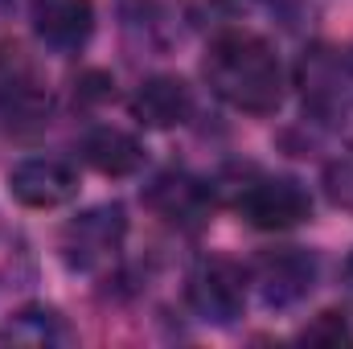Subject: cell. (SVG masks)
<instances>
[{
	"mask_svg": "<svg viewBox=\"0 0 353 349\" xmlns=\"http://www.w3.org/2000/svg\"><path fill=\"white\" fill-rule=\"evenodd\" d=\"M251 275L234 259H201L189 275V308L210 325H234L247 308Z\"/></svg>",
	"mask_w": 353,
	"mask_h": 349,
	"instance_id": "277c9868",
	"label": "cell"
},
{
	"mask_svg": "<svg viewBox=\"0 0 353 349\" xmlns=\"http://www.w3.org/2000/svg\"><path fill=\"white\" fill-rule=\"evenodd\" d=\"M345 279H350V292H353V255H350V263H345Z\"/></svg>",
	"mask_w": 353,
	"mask_h": 349,
	"instance_id": "2e32d148",
	"label": "cell"
},
{
	"mask_svg": "<svg viewBox=\"0 0 353 349\" xmlns=\"http://www.w3.org/2000/svg\"><path fill=\"white\" fill-rule=\"evenodd\" d=\"M345 132H350V140H353V107L345 111Z\"/></svg>",
	"mask_w": 353,
	"mask_h": 349,
	"instance_id": "9a60e30c",
	"label": "cell"
},
{
	"mask_svg": "<svg viewBox=\"0 0 353 349\" xmlns=\"http://www.w3.org/2000/svg\"><path fill=\"white\" fill-rule=\"evenodd\" d=\"M329 193H333V201L353 206V161L337 165V169H329Z\"/></svg>",
	"mask_w": 353,
	"mask_h": 349,
	"instance_id": "5bb4252c",
	"label": "cell"
},
{
	"mask_svg": "<svg viewBox=\"0 0 353 349\" xmlns=\"http://www.w3.org/2000/svg\"><path fill=\"white\" fill-rule=\"evenodd\" d=\"M239 214L255 230H292L312 214V197L292 177H255L239 189Z\"/></svg>",
	"mask_w": 353,
	"mask_h": 349,
	"instance_id": "5b68a950",
	"label": "cell"
},
{
	"mask_svg": "<svg viewBox=\"0 0 353 349\" xmlns=\"http://www.w3.org/2000/svg\"><path fill=\"white\" fill-rule=\"evenodd\" d=\"M193 111V90L185 87L173 74H157L148 83H140V90L132 94V115L144 123V128H181Z\"/></svg>",
	"mask_w": 353,
	"mask_h": 349,
	"instance_id": "9c48e42d",
	"label": "cell"
},
{
	"mask_svg": "<svg viewBox=\"0 0 353 349\" xmlns=\"http://www.w3.org/2000/svg\"><path fill=\"white\" fill-rule=\"evenodd\" d=\"M29 21L41 46L58 54H74L94 33V4L90 0H33Z\"/></svg>",
	"mask_w": 353,
	"mask_h": 349,
	"instance_id": "ba28073f",
	"label": "cell"
},
{
	"mask_svg": "<svg viewBox=\"0 0 353 349\" xmlns=\"http://www.w3.org/2000/svg\"><path fill=\"white\" fill-rule=\"evenodd\" d=\"M148 206H152L165 222L193 230V226H201L205 214H210V189H205L201 181L185 177V173H165V177L152 181Z\"/></svg>",
	"mask_w": 353,
	"mask_h": 349,
	"instance_id": "30bf717a",
	"label": "cell"
},
{
	"mask_svg": "<svg viewBox=\"0 0 353 349\" xmlns=\"http://www.w3.org/2000/svg\"><path fill=\"white\" fill-rule=\"evenodd\" d=\"M247 275L259 288L267 308H292L312 292L316 259L308 251H300V247H279V251H263Z\"/></svg>",
	"mask_w": 353,
	"mask_h": 349,
	"instance_id": "8992f818",
	"label": "cell"
},
{
	"mask_svg": "<svg viewBox=\"0 0 353 349\" xmlns=\"http://www.w3.org/2000/svg\"><path fill=\"white\" fill-rule=\"evenodd\" d=\"M83 161L103 177H132L144 165V148L123 128H90L83 136Z\"/></svg>",
	"mask_w": 353,
	"mask_h": 349,
	"instance_id": "8fae6325",
	"label": "cell"
},
{
	"mask_svg": "<svg viewBox=\"0 0 353 349\" xmlns=\"http://www.w3.org/2000/svg\"><path fill=\"white\" fill-rule=\"evenodd\" d=\"M345 70L353 74V46H350V54H345Z\"/></svg>",
	"mask_w": 353,
	"mask_h": 349,
	"instance_id": "e0dca14e",
	"label": "cell"
},
{
	"mask_svg": "<svg viewBox=\"0 0 353 349\" xmlns=\"http://www.w3.org/2000/svg\"><path fill=\"white\" fill-rule=\"evenodd\" d=\"M123 235H128L123 206L111 201V206L83 210L62 230V259L74 271H103L107 263H115L119 247H123Z\"/></svg>",
	"mask_w": 353,
	"mask_h": 349,
	"instance_id": "3957f363",
	"label": "cell"
},
{
	"mask_svg": "<svg viewBox=\"0 0 353 349\" xmlns=\"http://www.w3.org/2000/svg\"><path fill=\"white\" fill-rule=\"evenodd\" d=\"M54 94L41 66L21 46H0V119L8 128H41L50 123Z\"/></svg>",
	"mask_w": 353,
	"mask_h": 349,
	"instance_id": "7a4b0ae2",
	"label": "cell"
},
{
	"mask_svg": "<svg viewBox=\"0 0 353 349\" xmlns=\"http://www.w3.org/2000/svg\"><path fill=\"white\" fill-rule=\"evenodd\" d=\"M4 346H29V349H46V346H66L70 341V329L62 321L58 308H46V304H25L21 312L8 317L4 333H0Z\"/></svg>",
	"mask_w": 353,
	"mask_h": 349,
	"instance_id": "7c38bea8",
	"label": "cell"
},
{
	"mask_svg": "<svg viewBox=\"0 0 353 349\" xmlns=\"http://www.w3.org/2000/svg\"><path fill=\"white\" fill-rule=\"evenodd\" d=\"M205 83L218 99L247 115H271L283 103V62L251 29H226L205 50Z\"/></svg>",
	"mask_w": 353,
	"mask_h": 349,
	"instance_id": "6da1fadb",
	"label": "cell"
},
{
	"mask_svg": "<svg viewBox=\"0 0 353 349\" xmlns=\"http://www.w3.org/2000/svg\"><path fill=\"white\" fill-rule=\"evenodd\" d=\"M8 189L29 210H58L79 193V173L54 157H29L8 173Z\"/></svg>",
	"mask_w": 353,
	"mask_h": 349,
	"instance_id": "52a82bcc",
	"label": "cell"
},
{
	"mask_svg": "<svg viewBox=\"0 0 353 349\" xmlns=\"http://www.w3.org/2000/svg\"><path fill=\"white\" fill-rule=\"evenodd\" d=\"M300 341H308V346H345V341H353V333L341 312H321L316 321L304 325Z\"/></svg>",
	"mask_w": 353,
	"mask_h": 349,
	"instance_id": "4fadbf2b",
	"label": "cell"
}]
</instances>
